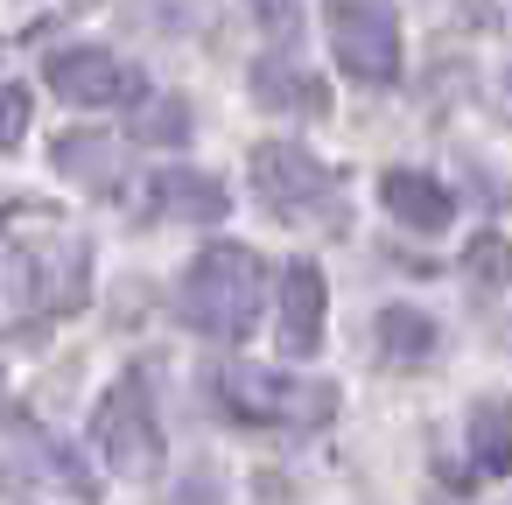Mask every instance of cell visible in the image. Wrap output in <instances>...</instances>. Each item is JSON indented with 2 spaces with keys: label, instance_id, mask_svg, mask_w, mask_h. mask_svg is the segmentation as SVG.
<instances>
[{
  "label": "cell",
  "instance_id": "cell-1",
  "mask_svg": "<svg viewBox=\"0 0 512 505\" xmlns=\"http://www.w3.org/2000/svg\"><path fill=\"white\" fill-rule=\"evenodd\" d=\"M260 295H267V267L253 246H204L183 274V323L204 330V337H246L253 316H260Z\"/></svg>",
  "mask_w": 512,
  "mask_h": 505
},
{
  "label": "cell",
  "instance_id": "cell-2",
  "mask_svg": "<svg viewBox=\"0 0 512 505\" xmlns=\"http://www.w3.org/2000/svg\"><path fill=\"white\" fill-rule=\"evenodd\" d=\"M246 176H253V197H260L274 218H288V225H302V218L337 225V176H330L316 155H302V148H288V141H260V148L246 155Z\"/></svg>",
  "mask_w": 512,
  "mask_h": 505
},
{
  "label": "cell",
  "instance_id": "cell-3",
  "mask_svg": "<svg viewBox=\"0 0 512 505\" xmlns=\"http://www.w3.org/2000/svg\"><path fill=\"white\" fill-rule=\"evenodd\" d=\"M15 295L36 316H71L92 295V246L78 232H43L15 253Z\"/></svg>",
  "mask_w": 512,
  "mask_h": 505
},
{
  "label": "cell",
  "instance_id": "cell-4",
  "mask_svg": "<svg viewBox=\"0 0 512 505\" xmlns=\"http://www.w3.org/2000/svg\"><path fill=\"white\" fill-rule=\"evenodd\" d=\"M323 22H330V50H337L344 78H358V85L400 78V15L386 0H323Z\"/></svg>",
  "mask_w": 512,
  "mask_h": 505
},
{
  "label": "cell",
  "instance_id": "cell-5",
  "mask_svg": "<svg viewBox=\"0 0 512 505\" xmlns=\"http://www.w3.org/2000/svg\"><path fill=\"white\" fill-rule=\"evenodd\" d=\"M0 477L8 484H29V491H64V498H92V470L22 407L0 414Z\"/></svg>",
  "mask_w": 512,
  "mask_h": 505
},
{
  "label": "cell",
  "instance_id": "cell-6",
  "mask_svg": "<svg viewBox=\"0 0 512 505\" xmlns=\"http://www.w3.org/2000/svg\"><path fill=\"white\" fill-rule=\"evenodd\" d=\"M225 407L239 421H323L337 407V386L323 379H295V372H267V365H232L218 379Z\"/></svg>",
  "mask_w": 512,
  "mask_h": 505
},
{
  "label": "cell",
  "instance_id": "cell-7",
  "mask_svg": "<svg viewBox=\"0 0 512 505\" xmlns=\"http://www.w3.org/2000/svg\"><path fill=\"white\" fill-rule=\"evenodd\" d=\"M92 442H99V456H106L120 477H155V470H162V428H155V407H148L141 379H120V386L99 400Z\"/></svg>",
  "mask_w": 512,
  "mask_h": 505
},
{
  "label": "cell",
  "instance_id": "cell-8",
  "mask_svg": "<svg viewBox=\"0 0 512 505\" xmlns=\"http://www.w3.org/2000/svg\"><path fill=\"white\" fill-rule=\"evenodd\" d=\"M50 92L64 99V106H141V71L127 64V57H113V50H92V43H78V50H57L50 57Z\"/></svg>",
  "mask_w": 512,
  "mask_h": 505
},
{
  "label": "cell",
  "instance_id": "cell-9",
  "mask_svg": "<svg viewBox=\"0 0 512 505\" xmlns=\"http://www.w3.org/2000/svg\"><path fill=\"white\" fill-rule=\"evenodd\" d=\"M323 309H330V288H323V267L316 260H295L281 274V344L295 358L323 351Z\"/></svg>",
  "mask_w": 512,
  "mask_h": 505
},
{
  "label": "cell",
  "instance_id": "cell-10",
  "mask_svg": "<svg viewBox=\"0 0 512 505\" xmlns=\"http://www.w3.org/2000/svg\"><path fill=\"white\" fill-rule=\"evenodd\" d=\"M379 204L407 225V232H442L456 218V197L428 176V169H386L379 176Z\"/></svg>",
  "mask_w": 512,
  "mask_h": 505
},
{
  "label": "cell",
  "instance_id": "cell-11",
  "mask_svg": "<svg viewBox=\"0 0 512 505\" xmlns=\"http://www.w3.org/2000/svg\"><path fill=\"white\" fill-rule=\"evenodd\" d=\"M155 211L176 218V225H218V218L232 211V197H225V183L204 176V169H162V176H155Z\"/></svg>",
  "mask_w": 512,
  "mask_h": 505
},
{
  "label": "cell",
  "instance_id": "cell-12",
  "mask_svg": "<svg viewBox=\"0 0 512 505\" xmlns=\"http://www.w3.org/2000/svg\"><path fill=\"white\" fill-rule=\"evenodd\" d=\"M253 99L274 106V113H309V120H316V113H323V78H309L295 57L274 50V57L253 64Z\"/></svg>",
  "mask_w": 512,
  "mask_h": 505
},
{
  "label": "cell",
  "instance_id": "cell-13",
  "mask_svg": "<svg viewBox=\"0 0 512 505\" xmlns=\"http://www.w3.org/2000/svg\"><path fill=\"white\" fill-rule=\"evenodd\" d=\"M372 337H379V358H386V365H428L442 330H435V316H421V309L393 302V309H379Z\"/></svg>",
  "mask_w": 512,
  "mask_h": 505
},
{
  "label": "cell",
  "instance_id": "cell-14",
  "mask_svg": "<svg viewBox=\"0 0 512 505\" xmlns=\"http://www.w3.org/2000/svg\"><path fill=\"white\" fill-rule=\"evenodd\" d=\"M463 435H470V456H477L484 477H505V470H512V400H505V393H484V400L470 407Z\"/></svg>",
  "mask_w": 512,
  "mask_h": 505
},
{
  "label": "cell",
  "instance_id": "cell-15",
  "mask_svg": "<svg viewBox=\"0 0 512 505\" xmlns=\"http://www.w3.org/2000/svg\"><path fill=\"white\" fill-rule=\"evenodd\" d=\"M57 169L71 183H85V190H113L120 183V148L106 134H64L57 141Z\"/></svg>",
  "mask_w": 512,
  "mask_h": 505
},
{
  "label": "cell",
  "instance_id": "cell-16",
  "mask_svg": "<svg viewBox=\"0 0 512 505\" xmlns=\"http://www.w3.org/2000/svg\"><path fill=\"white\" fill-rule=\"evenodd\" d=\"M134 134L155 141V148H176V141H190V106H183V99H141Z\"/></svg>",
  "mask_w": 512,
  "mask_h": 505
},
{
  "label": "cell",
  "instance_id": "cell-17",
  "mask_svg": "<svg viewBox=\"0 0 512 505\" xmlns=\"http://www.w3.org/2000/svg\"><path fill=\"white\" fill-rule=\"evenodd\" d=\"M463 274H470V288H505V281H512V246H505L498 232L470 239V253H463Z\"/></svg>",
  "mask_w": 512,
  "mask_h": 505
},
{
  "label": "cell",
  "instance_id": "cell-18",
  "mask_svg": "<svg viewBox=\"0 0 512 505\" xmlns=\"http://www.w3.org/2000/svg\"><path fill=\"white\" fill-rule=\"evenodd\" d=\"M22 134H29V92L22 85H0V155L22 148Z\"/></svg>",
  "mask_w": 512,
  "mask_h": 505
},
{
  "label": "cell",
  "instance_id": "cell-19",
  "mask_svg": "<svg viewBox=\"0 0 512 505\" xmlns=\"http://www.w3.org/2000/svg\"><path fill=\"white\" fill-rule=\"evenodd\" d=\"M246 8L267 22V36H288V29H295V15H302V0H246Z\"/></svg>",
  "mask_w": 512,
  "mask_h": 505
},
{
  "label": "cell",
  "instance_id": "cell-20",
  "mask_svg": "<svg viewBox=\"0 0 512 505\" xmlns=\"http://www.w3.org/2000/svg\"><path fill=\"white\" fill-rule=\"evenodd\" d=\"M505 120H512V71H505Z\"/></svg>",
  "mask_w": 512,
  "mask_h": 505
}]
</instances>
